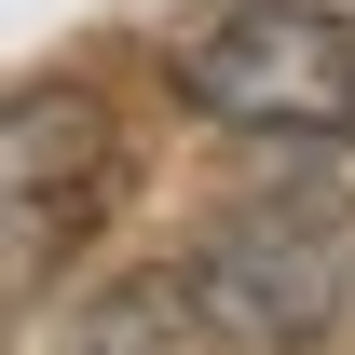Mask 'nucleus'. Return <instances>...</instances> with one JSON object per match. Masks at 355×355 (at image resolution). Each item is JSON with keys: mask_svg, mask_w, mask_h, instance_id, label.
Masks as SVG:
<instances>
[{"mask_svg": "<svg viewBox=\"0 0 355 355\" xmlns=\"http://www.w3.org/2000/svg\"><path fill=\"white\" fill-rule=\"evenodd\" d=\"M178 96L232 137H355V14L328 0H232L178 42Z\"/></svg>", "mask_w": 355, "mask_h": 355, "instance_id": "1", "label": "nucleus"}, {"mask_svg": "<svg viewBox=\"0 0 355 355\" xmlns=\"http://www.w3.org/2000/svg\"><path fill=\"white\" fill-rule=\"evenodd\" d=\"M123 205V137L83 83H42L0 110V301H42Z\"/></svg>", "mask_w": 355, "mask_h": 355, "instance_id": "2", "label": "nucleus"}, {"mask_svg": "<svg viewBox=\"0 0 355 355\" xmlns=\"http://www.w3.org/2000/svg\"><path fill=\"white\" fill-rule=\"evenodd\" d=\"M191 301L219 342H260V355H314L342 328V232L301 219V205H246L191 246Z\"/></svg>", "mask_w": 355, "mask_h": 355, "instance_id": "3", "label": "nucleus"}, {"mask_svg": "<svg viewBox=\"0 0 355 355\" xmlns=\"http://www.w3.org/2000/svg\"><path fill=\"white\" fill-rule=\"evenodd\" d=\"M191 328H205L191 273H123V287L83 314V342H69V355H191Z\"/></svg>", "mask_w": 355, "mask_h": 355, "instance_id": "4", "label": "nucleus"}]
</instances>
